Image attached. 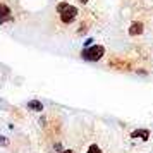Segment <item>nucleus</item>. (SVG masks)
Returning <instances> with one entry per match:
<instances>
[{"label": "nucleus", "instance_id": "9", "mask_svg": "<svg viewBox=\"0 0 153 153\" xmlns=\"http://www.w3.org/2000/svg\"><path fill=\"white\" fill-rule=\"evenodd\" d=\"M60 153H76V152H72V150H64V152H60Z\"/></svg>", "mask_w": 153, "mask_h": 153}, {"label": "nucleus", "instance_id": "8", "mask_svg": "<svg viewBox=\"0 0 153 153\" xmlns=\"http://www.w3.org/2000/svg\"><path fill=\"white\" fill-rule=\"evenodd\" d=\"M0 143H2V145H5V143H7V139H5V138H2V136H0Z\"/></svg>", "mask_w": 153, "mask_h": 153}, {"label": "nucleus", "instance_id": "4", "mask_svg": "<svg viewBox=\"0 0 153 153\" xmlns=\"http://www.w3.org/2000/svg\"><path fill=\"white\" fill-rule=\"evenodd\" d=\"M143 29H145L143 22L136 21V22H132L131 26H129V35H131V36H138V35H141V33H143Z\"/></svg>", "mask_w": 153, "mask_h": 153}, {"label": "nucleus", "instance_id": "5", "mask_svg": "<svg viewBox=\"0 0 153 153\" xmlns=\"http://www.w3.org/2000/svg\"><path fill=\"white\" fill-rule=\"evenodd\" d=\"M139 136H141V138L146 141V139L150 138V132L146 131V129H136V131L131 132V138H139Z\"/></svg>", "mask_w": 153, "mask_h": 153}, {"label": "nucleus", "instance_id": "7", "mask_svg": "<svg viewBox=\"0 0 153 153\" xmlns=\"http://www.w3.org/2000/svg\"><path fill=\"white\" fill-rule=\"evenodd\" d=\"M86 153H103V152L100 150V146L98 145H90V148H88V152Z\"/></svg>", "mask_w": 153, "mask_h": 153}, {"label": "nucleus", "instance_id": "3", "mask_svg": "<svg viewBox=\"0 0 153 153\" xmlns=\"http://www.w3.org/2000/svg\"><path fill=\"white\" fill-rule=\"evenodd\" d=\"M12 19V12H10V7H9L7 4H4V2H0V24H4V22H7Z\"/></svg>", "mask_w": 153, "mask_h": 153}, {"label": "nucleus", "instance_id": "6", "mask_svg": "<svg viewBox=\"0 0 153 153\" xmlns=\"http://www.w3.org/2000/svg\"><path fill=\"white\" fill-rule=\"evenodd\" d=\"M28 108H31V110H35V112H42L43 105H42V102H38V100H31L28 103Z\"/></svg>", "mask_w": 153, "mask_h": 153}, {"label": "nucleus", "instance_id": "1", "mask_svg": "<svg viewBox=\"0 0 153 153\" xmlns=\"http://www.w3.org/2000/svg\"><path fill=\"white\" fill-rule=\"evenodd\" d=\"M57 12H59L60 21L64 24H71V22L76 21V17H77V7H74L72 4H67V2L57 4Z\"/></svg>", "mask_w": 153, "mask_h": 153}, {"label": "nucleus", "instance_id": "2", "mask_svg": "<svg viewBox=\"0 0 153 153\" xmlns=\"http://www.w3.org/2000/svg\"><path fill=\"white\" fill-rule=\"evenodd\" d=\"M103 53H105V48L102 45H91V47H88V48H84L81 52V57H83L84 60L97 62V60H100L103 57Z\"/></svg>", "mask_w": 153, "mask_h": 153}]
</instances>
